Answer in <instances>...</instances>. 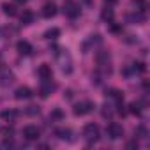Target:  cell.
Here are the masks:
<instances>
[{
	"mask_svg": "<svg viewBox=\"0 0 150 150\" xmlns=\"http://www.w3.org/2000/svg\"><path fill=\"white\" fill-rule=\"evenodd\" d=\"M83 2H85L87 6H92V2H94V0H83Z\"/></svg>",
	"mask_w": 150,
	"mask_h": 150,
	"instance_id": "obj_32",
	"label": "cell"
},
{
	"mask_svg": "<svg viewBox=\"0 0 150 150\" xmlns=\"http://www.w3.org/2000/svg\"><path fill=\"white\" fill-rule=\"evenodd\" d=\"M94 108H96V104L92 101H81V103H78L76 106H74L72 111H74V115H76V117H83V115L90 113Z\"/></svg>",
	"mask_w": 150,
	"mask_h": 150,
	"instance_id": "obj_5",
	"label": "cell"
},
{
	"mask_svg": "<svg viewBox=\"0 0 150 150\" xmlns=\"http://www.w3.org/2000/svg\"><path fill=\"white\" fill-rule=\"evenodd\" d=\"M13 132H14L13 127H4V129H0V134H4V136H11Z\"/></svg>",
	"mask_w": 150,
	"mask_h": 150,
	"instance_id": "obj_28",
	"label": "cell"
},
{
	"mask_svg": "<svg viewBox=\"0 0 150 150\" xmlns=\"http://www.w3.org/2000/svg\"><path fill=\"white\" fill-rule=\"evenodd\" d=\"M14 2H18V4H25L27 0H14Z\"/></svg>",
	"mask_w": 150,
	"mask_h": 150,
	"instance_id": "obj_33",
	"label": "cell"
},
{
	"mask_svg": "<svg viewBox=\"0 0 150 150\" xmlns=\"http://www.w3.org/2000/svg\"><path fill=\"white\" fill-rule=\"evenodd\" d=\"M101 18H103V21H106V23H111L113 21V18H115V13H113V9L108 6V7H104L103 9V13H101Z\"/></svg>",
	"mask_w": 150,
	"mask_h": 150,
	"instance_id": "obj_17",
	"label": "cell"
},
{
	"mask_svg": "<svg viewBox=\"0 0 150 150\" xmlns=\"http://www.w3.org/2000/svg\"><path fill=\"white\" fill-rule=\"evenodd\" d=\"M57 60H58L60 71H62L64 74H71V72H72V58H71V55H69L65 50H62V53L57 55Z\"/></svg>",
	"mask_w": 150,
	"mask_h": 150,
	"instance_id": "obj_1",
	"label": "cell"
},
{
	"mask_svg": "<svg viewBox=\"0 0 150 150\" xmlns=\"http://www.w3.org/2000/svg\"><path fill=\"white\" fill-rule=\"evenodd\" d=\"M0 60H2V57H0Z\"/></svg>",
	"mask_w": 150,
	"mask_h": 150,
	"instance_id": "obj_34",
	"label": "cell"
},
{
	"mask_svg": "<svg viewBox=\"0 0 150 150\" xmlns=\"http://www.w3.org/2000/svg\"><path fill=\"white\" fill-rule=\"evenodd\" d=\"M64 14L67 16V18H78L80 16V6L74 2V0H64Z\"/></svg>",
	"mask_w": 150,
	"mask_h": 150,
	"instance_id": "obj_3",
	"label": "cell"
},
{
	"mask_svg": "<svg viewBox=\"0 0 150 150\" xmlns=\"http://www.w3.org/2000/svg\"><path fill=\"white\" fill-rule=\"evenodd\" d=\"M104 2H106V4H108L110 7H111V6H115V4L118 2V0H104Z\"/></svg>",
	"mask_w": 150,
	"mask_h": 150,
	"instance_id": "obj_31",
	"label": "cell"
},
{
	"mask_svg": "<svg viewBox=\"0 0 150 150\" xmlns=\"http://www.w3.org/2000/svg\"><path fill=\"white\" fill-rule=\"evenodd\" d=\"M55 14H57V6H55L53 2L44 4V7H42V16H44V18H53Z\"/></svg>",
	"mask_w": 150,
	"mask_h": 150,
	"instance_id": "obj_13",
	"label": "cell"
},
{
	"mask_svg": "<svg viewBox=\"0 0 150 150\" xmlns=\"http://www.w3.org/2000/svg\"><path fill=\"white\" fill-rule=\"evenodd\" d=\"M50 117H51V120H62L65 115H64V111L60 108H55V110H51V115Z\"/></svg>",
	"mask_w": 150,
	"mask_h": 150,
	"instance_id": "obj_23",
	"label": "cell"
},
{
	"mask_svg": "<svg viewBox=\"0 0 150 150\" xmlns=\"http://www.w3.org/2000/svg\"><path fill=\"white\" fill-rule=\"evenodd\" d=\"M111 115H113V110H111V106H103V117H106V118H111Z\"/></svg>",
	"mask_w": 150,
	"mask_h": 150,
	"instance_id": "obj_26",
	"label": "cell"
},
{
	"mask_svg": "<svg viewBox=\"0 0 150 150\" xmlns=\"http://www.w3.org/2000/svg\"><path fill=\"white\" fill-rule=\"evenodd\" d=\"M20 21H21L23 25H30V23L34 21V13H32L30 9H25V11L20 14Z\"/></svg>",
	"mask_w": 150,
	"mask_h": 150,
	"instance_id": "obj_15",
	"label": "cell"
},
{
	"mask_svg": "<svg viewBox=\"0 0 150 150\" xmlns=\"http://www.w3.org/2000/svg\"><path fill=\"white\" fill-rule=\"evenodd\" d=\"M132 71H134V72H145L146 67H145L143 62H134V64H132Z\"/></svg>",
	"mask_w": 150,
	"mask_h": 150,
	"instance_id": "obj_24",
	"label": "cell"
},
{
	"mask_svg": "<svg viewBox=\"0 0 150 150\" xmlns=\"http://www.w3.org/2000/svg\"><path fill=\"white\" fill-rule=\"evenodd\" d=\"M16 117H18V111H16V110H6V111H2V118H4V120H9V122H11V120H14Z\"/></svg>",
	"mask_w": 150,
	"mask_h": 150,
	"instance_id": "obj_21",
	"label": "cell"
},
{
	"mask_svg": "<svg viewBox=\"0 0 150 150\" xmlns=\"http://www.w3.org/2000/svg\"><path fill=\"white\" fill-rule=\"evenodd\" d=\"M111 32L120 34V32H122V27H120V25H111Z\"/></svg>",
	"mask_w": 150,
	"mask_h": 150,
	"instance_id": "obj_29",
	"label": "cell"
},
{
	"mask_svg": "<svg viewBox=\"0 0 150 150\" xmlns=\"http://www.w3.org/2000/svg\"><path fill=\"white\" fill-rule=\"evenodd\" d=\"M83 138L88 143H96L99 139V127L96 124H87L85 129H83Z\"/></svg>",
	"mask_w": 150,
	"mask_h": 150,
	"instance_id": "obj_4",
	"label": "cell"
},
{
	"mask_svg": "<svg viewBox=\"0 0 150 150\" xmlns=\"http://www.w3.org/2000/svg\"><path fill=\"white\" fill-rule=\"evenodd\" d=\"M129 111L132 113V115H141V103H131L129 104Z\"/></svg>",
	"mask_w": 150,
	"mask_h": 150,
	"instance_id": "obj_22",
	"label": "cell"
},
{
	"mask_svg": "<svg viewBox=\"0 0 150 150\" xmlns=\"http://www.w3.org/2000/svg\"><path fill=\"white\" fill-rule=\"evenodd\" d=\"M23 138L28 141H35L41 138V129L37 125H27V127H23Z\"/></svg>",
	"mask_w": 150,
	"mask_h": 150,
	"instance_id": "obj_6",
	"label": "cell"
},
{
	"mask_svg": "<svg viewBox=\"0 0 150 150\" xmlns=\"http://www.w3.org/2000/svg\"><path fill=\"white\" fill-rule=\"evenodd\" d=\"M53 90H55V83H51L50 80H46L44 85H41V88H39V96L41 97H48Z\"/></svg>",
	"mask_w": 150,
	"mask_h": 150,
	"instance_id": "obj_12",
	"label": "cell"
},
{
	"mask_svg": "<svg viewBox=\"0 0 150 150\" xmlns=\"http://www.w3.org/2000/svg\"><path fill=\"white\" fill-rule=\"evenodd\" d=\"M125 146H127V148H138V141H136V139H134V141H129Z\"/></svg>",
	"mask_w": 150,
	"mask_h": 150,
	"instance_id": "obj_30",
	"label": "cell"
},
{
	"mask_svg": "<svg viewBox=\"0 0 150 150\" xmlns=\"http://www.w3.org/2000/svg\"><path fill=\"white\" fill-rule=\"evenodd\" d=\"M37 74H39V78H41L42 81H46V80H51V78H53V69H51V65H48V64H41L39 69H37Z\"/></svg>",
	"mask_w": 150,
	"mask_h": 150,
	"instance_id": "obj_8",
	"label": "cell"
},
{
	"mask_svg": "<svg viewBox=\"0 0 150 150\" xmlns=\"http://www.w3.org/2000/svg\"><path fill=\"white\" fill-rule=\"evenodd\" d=\"M127 21H131V23H143L145 21V16L139 13V11H136V13H131V14H127Z\"/></svg>",
	"mask_w": 150,
	"mask_h": 150,
	"instance_id": "obj_18",
	"label": "cell"
},
{
	"mask_svg": "<svg viewBox=\"0 0 150 150\" xmlns=\"http://www.w3.org/2000/svg\"><path fill=\"white\" fill-rule=\"evenodd\" d=\"M34 94H32V90L28 88V87H20V88H16V92H14V97L18 99V101H27V99H30Z\"/></svg>",
	"mask_w": 150,
	"mask_h": 150,
	"instance_id": "obj_9",
	"label": "cell"
},
{
	"mask_svg": "<svg viewBox=\"0 0 150 150\" xmlns=\"http://www.w3.org/2000/svg\"><path fill=\"white\" fill-rule=\"evenodd\" d=\"M106 96L111 97V99H115L117 104H118V103H124V94H122L120 90H117V88H110V90L106 92Z\"/></svg>",
	"mask_w": 150,
	"mask_h": 150,
	"instance_id": "obj_16",
	"label": "cell"
},
{
	"mask_svg": "<svg viewBox=\"0 0 150 150\" xmlns=\"http://www.w3.org/2000/svg\"><path fill=\"white\" fill-rule=\"evenodd\" d=\"M106 132H108V136H110L111 139H118V138L124 136V127H122L120 124H117V122H111V124L108 125Z\"/></svg>",
	"mask_w": 150,
	"mask_h": 150,
	"instance_id": "obj_7",
	"label": "cell"
},
{
	"mask_svg": "<svg viewBox=\"0 0 150 150\" xmlns=\"http://www.w3.org/2000/svg\"><path fill=\"white\" fill-rule=\"evenodd\" d=\"M13 81H14V74H13L11 71L0 72V85H2V87H9Z\"/></svg>",
	"mask_w": 150,
	"mask_h": 150,
	"instance_id": "obj_11",
	"label": "cell"
},
{
	"mask_svg": "<svg viewBox=\"0 0 150 150\" xmlns=\"http://www.w3.org/2000/svg\"><path fill=\"white\" fill-rule=\"evenodd\" d=\"M96 60H97V65L103 69L104 74H110V72H111V67H110V60H111V58H110V53H108V51H104V50L97 51Z\"/></svg>",
	"mask_w": 150,
	"mask_h": 150,
	"instance_id": "obj_2",
	"label": "cell"
},
{
	"mask_svg": "<svg viewBox=\"0 0 150 150\" xmlns=\"http://www.w3.org/2000/svg\"><path fill=\"white\" fill-rule=\"evenodd\" d=\"M58 35H60V30H58V28H50V30H46V32H44V39H48V41L57 39Z\"/></svg>",
	"mask_w": 150,
	"mask_h": 150,
	"instance_id": "obj_20",
	"label": "cell"
},
{
	"mask_svg": "<svg viewBox=\"0 0 150 150\" xmlns=\"http://www.w3.org/2000/svg\"><path fill=\"white\" fill-rule=\"evenodd\" d=\"M16 50L20 55H30L32 53V44L28 41H18L16 42Z\"/></svg>",
	"mask_w": 150,
	"mask_h": 150,
	"instance_id": "obj_10",
	"label": "cell"
},
{
	"mask_svg": "<svg viewBox=\"0 0 150 150\" xmlns=\"http://www.w3.org/2000/svg\"><path fill=\"white\" fill-rule=\"evenodd\" d=\"M27 115H39V106H28Z\"/></svg>",
	"mask_w": 150,
	"mask_h": 150,
	"instance_id": "obj_27",
	"label": "cell"
},
{
	"mask_svg": "<svg viewBox=\"0 0 150 150\" xmlns=\"http://www.w3.org/2000/svg\"><path fill=\"white\" fill-rule=\"evenodd\" d=\"M134 134H136L138 138H146V136H148V131H146V129H145L143 125H139V127H138V129L134 131Z\"/></svg>",
	"mask_w": 150,
	"mask_h": 150,
	"instance_id": "obj_25",
	"label": "cell"
},
{
	"mask_svg": "<svg viewBox=\"0 0 150 150\" xmlns=\"http://www.w3.org/2000/svg\"><path fill=\"white\" fill-rule=\"evenodd\" d=\"M2 11H4V14L9 16V18H13V16L18 14L16 6H14V4H9V2H4V4H2Z\"/></svg>",
	"mask_w": 150,
	"mask_h": 150,
	"instance_id": "obj_14",
	"label": "cell"
},
{
	"mask_svg": "<svg viewBox=\"0 0 150 150\" xmlns=\"http://www.w3.org/2000/svg\"><path fill=\"white\" fill-rule=\"evenodd\" d=\"M57 136H58L60 139H64V141H71V139H72V138H71V136H72V131L67 129V127H65V129H57Z\"/></svg>",
	"mask_w": 150,
	"mask_h": 150,
	"instance_id": "obj_19",
	"label": "cell"
}]
</instances>
